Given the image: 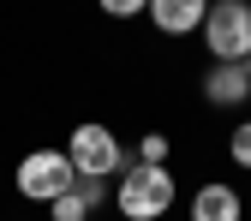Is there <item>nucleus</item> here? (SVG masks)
Masks as SVG:
<instances>
[{"label":"nucleus","instance_id":"obj_1","mask_svg":"<svg viewBox=\"0 0 251 221\" xmlns=\"http://www.w3.org/2000/svg\"><path fill=\"white\" fill-rule=\"evenodd\" d=\"M126 221H155L174 209V173L168 168H150V162H126L120 173V192H114Z\"/></svg>","mask_w":251,"mask_h":221},{"label":"nucleus","instance_id":"obj_2","mask_svg":"<svg viewBox=\"0 0 251 221\" xmlns=\"http://www.w3.org/2000/svg\"><path fill=\"white\" fill-rule=\"evenodd\" d=\"M203 42H209V54H215V66H245V60H251V6H245V0H222V6H209Z\"/></svg>","mask_w":251,"mask_h":221},{"label":"nucleus","instance_id":"obj_3","mask_svg":"<svg viewBox=\"0 0 251 221\" xmlns=\"http://www.w3.org/2000/svg\"><path fill=\"white\" fill-rule=\"evenodd\" d=\"M66 162H72V173L78 179H108V173H120L126 168V144L108 132V125H78V132L66 138Z\"/></svg>","mask_w":251,"mask_h":221},{"label":"nucleus","instance_id":"obj_4","mask_svg":"<svg viewBox=\"0 0 251 221\" xmlns=\"http://www.w3.org/2000/svg\"><path fill=\"white\" fill-rule=\"evenodd\" d=\"M78 185V173H72V162H66V149H36V155H24L18 162V192L30 197V203H60Z\"/></svg>","mask_w":251,"mask_h":221},{"label":"nucleus","instance_id":"obj_5","mask_svg":"<svg viewBox=\"0 0 251 221\" xmlns=\"http://www.w3.org/2000/svg\"><path fill=\"white\" fill-rule=\"evenodd\" d=\"M150 18H155V30H168V36H185V30H198L209 18V6L203 0H150Z\"/></svg>","mask_w":251,"mask_h":221},{"label":"nucleus","instance_id":"obj_6","mask_svg":"<svg viewBox=\"0 0 251 221\" xmlns=\"http://www.w3.org/2000/svg\"><path fill=\"white\" fill-rule=\"evenodd\" d=\"M203 96H209L215 108H233V102H245V96H251V78H245V66H209V78H203Z\"/></svg>","mask_w":251,"mask_h":221},{"label":"nucleus","instance_id":"obj_7","mask_svg":"<svg viewBox=\"0 0 251 221\" xmlns=\"http://www.w3.org/2000/svg\"><path fill=\"white\" fill-rule=\"evenodd\" d=\"M192 221H239V192L233 185H203V192L192 197Z\"/></svg>","mask_w":251,"mask_h":221},{"label":"nucleus","instance_id":"obj_8","mask_svg":"<svg viewBox=\"0 0 251 221\" xmlns=\"http://www.w3.org/2000/svg\"><path fill=\"white\" fill-rule=\"evenodd\" d=\"M102 203V179H78L66 197L54 203V221H90V209Z\"/></svg>","mask_w":251,"mask_h":221},{"label":"nucleus","instance_id":"obj_9","mask_svg":"<svg viewBox=\"0 0 251 221\" xmlns=\"http://www.w3.org/2000/svg\"><path fill=\"white\" fill-rule=\"evenodd\" d=\"M168 149H174V144H168L162 132H150V138L138 144V155H144V162H150V168H168Z\"/></svg>","mask_w":251,"mask_h":221},{"label":"nucleus","instance_id":"obj_10","mask_svg":"<svg viewBox=\"0 0 251 221\" xmlns=\"http://www.w3.org/2000/svg\"><path fill=\"white\" fill-rule=\"evenodd\" d=\"M227 149H233V162H239V168H251V120L233 132V144H227Z\"/></svg>","mask_w":251,"mask_h":221},{"label":"nucleus","instance_id":"obj_11","mask_svg":"<svg viewBox=\"0 0 251 221\" xmlns=\"http://www.w3.org/2000/svg\"><path fill=\"white\" fill-rule=\"evenodd\" d=\"M245 78H251V60H245Z\"/></svg>","mask_w":251,"mask_h":221}]
</instances>
